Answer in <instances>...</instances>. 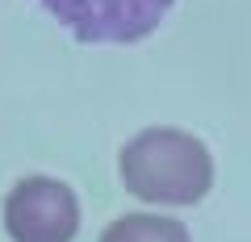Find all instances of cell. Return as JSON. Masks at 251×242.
Wrapping results in <instances>:
<instances>
[{
    "mask_svg": "<svg viewBox=\"0 0 251 242\" xmlns=\"http://www.w3.org/2000/svg\"><path fill=\"white\" fill-rule=\"evenodd\" d=\"M122 184L147 205H197L214 184V159L201 138L184 130H143L122 146Z\"/></svg>",
    "mask_w": 251,
    "mask_h": 242,
    "instance_id": "6da1fadb",
    "label": "cell"
},
{
    "mask_svg": "<svg viewBox=\"0 0 251 242\" xmlns=\"http://www.w3.org/2000/svg\"><path fill=\"white\" fill-rule=\"evenodd\" d=\"M72 38L88 46L143 42L163 25L176 0H34Z\"/></svg>",
    "mask_w": 251,
    "mask_h": 242,
    "instance_id": "7a4b0ae2",
    "label": "cell"
},
{
    "mask_svg": "<svg viewBox=\"0 0 251 242\" xmlns=\"http://www.w3.org/2000/svg\"><path fill=\"white\" fill-rule=\"evenodd\" d=\"M100 242H188V230L163 213H126L105 225Z\"/></svg>",
    "mask_w": 251,
    "mask_h": 242,
    "instance_id": "277c9868",
    "label": "cell"
},
{
    "mask_svg": "<svg viewBox=\"0 0 251 242\" xmlns=\"http://www.w3.org/2000/svg\"><path fill=\"white\" fill-rule=\"evenodd\" d=\"M4 230L13 242H72L80 230V200L63 179L25 176L4 197Z\"/></svg>",
    "mask_w": 251,
    "mask_h": 242,
    "instance_id": "3957f363",
    "label": "cell"
}]
</instances>
